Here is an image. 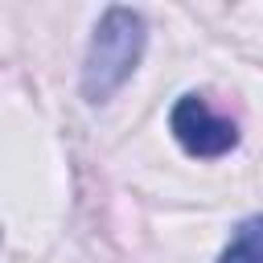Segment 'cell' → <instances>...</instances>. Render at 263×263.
<instances>
[{
	"mask_svg": "<svg viewBox=\"0 0 263 263\" xmlns=\"http://www.w3.org/2000/svg\"><path fill=\"white\" fill-rule=\"evenodd\" d=\"M140 53H144V16L132 12V8H119V4L107 8L103 21L95 25V37H90V49H86L82 95L90 103L111 99L132 78V70L140 66Z\"/></svg>",
	"mask_w": 263,
	"mask_h": 263,
	"instance_id": "6da1fadb",
	"label": "cell"
},
{
	"mask_svg": "<svg viewBox=\"0 0 263 263\" xmlns=\"http://www.w3.org/2000/svg\"><path fill=\"white\" fill-rule=\"evenodd\" d=\"M168 127L177 136V144L189 152V156H226L234 144H238V127L218 115L201 95H181L173 115H168Z\"/></svg>",
	"mask_w": 263,
	"mask_h": 263,
	"instance_id": "7a4b0ae2",
	"label": "cell"
},
{
	"mask_svg": "<svg viewBox=\"0 0 263 263\" xmlns=\"http://www.w3.org/2000/svg\"><path fill=\"white\" fill-rule=\"evenodd\" d=\"M218 263H263V214L234 230V238L218 255Z\"/></svg>",
	"mask_w": 263,
	"mask_h": 263,
	"instance_id": "3957f363",
	"label": "cell"
}]
</instances>
